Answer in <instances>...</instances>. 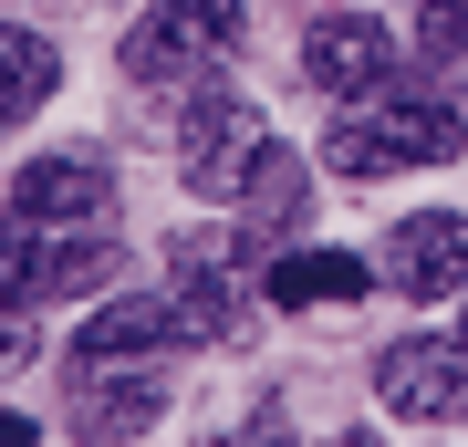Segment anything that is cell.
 Wrapping results in <instances>:
<instances>
[{"label":"cell","mask_w":468,"mask_h":447,"mask_svg":"<svg viewBox=\"0 0 468 447\" xmlns=\"http://www.w3.org/2000/svg\"><path fill=\"white\" fill-rule=\"evenodd\" d=\"M458 104L448 94H396V83H375V94H344V115L334 135H323V166L334 177H396V166H437V156H458Z\"/></svg>","instance_id":"1"},{"label":"cell","mask_w":468,"mask_h":447,"mask_svg":"<svg viewBox=\"0 0 468 447\" xmlns=\"http://www.w3.org/2000/svg\"><path fill=\"white\" fill-rule=\"evenodd\" d=\"M239 32H250V11H239V0H146V11H135V32H125V73L187 94V83H208V73L239 52Z\"/></svg>","instance_id":"2"},{"label":"cell","mask_w":468,"mask_h":447,"mask_svg":"<svg viewBox=\"0 0 468 447\" xmlns=\"http://www.w3.org/2000/svg\"><path fill=\"white\" fill-rule=\"evenodd\" d=\"M271 156V115L250 94H218V83H187V115H177V177L187 198H239L250 166Z\"/></svg>","instance_id":"3"},{"label":"cell","mask_w":468,"mask_h":447,"mask_svg":"<svg viewBox=\"0 0 468 447\" xmlns=\"http://www.w3.org/2000/svg\"><path fill=\"white\" fill-rule=\"evenodd\" d=\"M115 282V239L104 229H11L0 239V302H73Z\"/></svg>","instance_id":"4"},{"label":"cell","mask_w":468,"mask_h":447,"mask_svg":"<svg viewBox=\"0 0 468 447\" xmlns=\"http://www.w3.org/2000/svg\"><path fill=\"white\" fill-rule=\"evenodd\" d=\"M375 396H385V416H406V427H458L468 416V344H448V333L385 344L375 354Z\"/></svg>","instance_id":"5"},{"label":"cell","mask_w":468,"mask_h":447,"mask_svg":"<svg viewBox=\"0 0 468 447\" xmlns=\"http://www.w3.org/2000/svg\"><path fill=\"white\" fill-rule=\"evenodd\" d=\"M167 261H177V313H187V333H198V344H229V333H239V302L261 292L250 239H177Z\"/></svg>","instance_id":"6"},{"label":"cell","mask_w":468,"mask_h":447,"mask_svg":"<svg viewBox=\"0 0 468 447\" xmlns=\"http://www.w3.org/2000/svg\"><path fill=\"white\" fill-rule=\"evenodd\" d=\"M115 218V177H104L94 156H32L11 187V229H104Z\"/></svg>","instance_id":"7"},{"label":"cell","mask_w":468,"mask_h":447,"mask_svg":"<svg viewBox=\"0 0 468 447\" xmlns=\"http://www.w3.org/2000/svg\"><path fill=\"white\" fill-rule=\"evenodd\" d=\"M375 282H396V292H417V302L458 292V282H468V218H458V208L396 218V229H385V250H375Z\"/></svg>","instance_id":"8"},{"label":"cell","mask_w":468,"mask_h":447,"mask_svg":"<svg viewBox=\"0 0 468 447\" xmlns=\"http://www.w3.org/2000/svg\"><path fill=\"white\" fill-rule=\"evenodd\" d=\"M177 344H198L187 313H177V292H167V302L135 292V302H104V313L84 323V354H73V365H167Z\"/></svg>","instance_id":"9"},{"label":"cell","mask_w":468,"mask_h":447,"mask_svg":"<svg viewBox=\"0 0 468 447\" xmlns=\"http://www.w3.org/2000/svg\"><path fill=\"white\" fill-rule=\"evenodd\" d=\"M302 73H313L323 94H375V83L396 73V42H385V21H365V11H323L313 42H302Z\"/></svg>","instance_id":"10"},{"label":"cell","mask_w":468,"mask_h":447,"mask_svg":"<svg viewBox=\"0 0 468 447\" xmlns=\"http://www.w3.org/2000/svg\"><path fill=\"white\" fill-rule=\"evenodd\" d=\"M302 208H313V177H302V156L271 135V156L250 166V187H239V239H250V250H271L282 229H302Z\"/></svg>","instance_id":"11"},{"label":"cell","mask_w":468,"mask_h":447,"mask_svg":"<svg viewBox=\"0 0 468 447\" xmlns=\"http://www.w3.org/2000/svg\"><path fill=\"white\" fill-rule=\"evenodd\" d=\"M375 271L354 261V250H292V261H261V292L282 302V313H313V302H354Z\"/></svg>","instance_id":"12"},{"label":"cell","mask_w":468,"mask_h":447,"mask_svg":"<svg viewBox=\"0 0 468 447\" xmlns=\"http://www.w3.org/2000/svg\"><path fill=\"white\" fill-rule=\"evenodd\" d=\"M52 83H63V52L21 21H0V135H21V115H42Z\"/></svg>","instance_id":"13"},{"label":"cell","mask_w":468,"mask_h":447,"mask_svg":"<svg viewBox=\"0 0 468 447\" xmlns=\"http://www.w3.org/2000/svg\"><path fill=\"white\" fill-rule=\"evenodd\" d=\"M417 42L427 52H458L468 42V0H427V11H417Z\"/></svg>","instance_id":"14"},{"label":"cell","mask_w":468,"mask_h":447,"mask_svg":"<svg viewBox=\"0 0 468 447\" xmlns=\"http://www.w3.org/2000/svg\"><path fill=\"white\" fill-rule=\"evenodd\" d=\"M32 302H0V375H21V365H32Z\"/></svg>","instance_id":"15"},{"label":"cell","mask_w":468,"mask_h":447,"mask_svg":"<svg viewBox=\"0 0 468 447\" xmlns=\"http://www.w3.org/2000/svg\"><path fill=\"white\" fill-rule=\"evenodd\" d=\"M11 437H32V427H21V416H11V406H0V447H11Z\"/></svg>","instance_id":"16"},{"label":"cell","mask_w":468,"mask_h":447,"mask_svg":"<svg viewBox=\"0 0 468 447\" xmlns=\"http://www.w3.org/2000/svg\"><path fill=\"white\" fill-rule=\"evenodd\" d=\"M458 344H468V323H458Z\"/></svg>","instance_id":"17"}]
</instances>
